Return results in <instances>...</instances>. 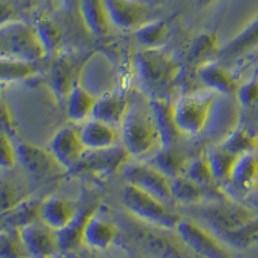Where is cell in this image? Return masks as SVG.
<instances>
[{
	"label": "cell",
	"instance_id": "e0dca14e",
	"mask_svg": "<svg viewBox=\"0 0 258 258\" xmlns=\"http://www.w3.org/2000/svg\"><path fill=\"white\" fill-rule=\"evenodd\" d=\"M40 218L49 229L63 230L73 222L74 209L68 200L48 197L41 203Z\"/></svg>",
	"mask_w": 258,
	"mask_h": 258
},
{
	"label": "cell",
	"instance_id": "4316f807",
	"mask_svg": "<svg viewBox=\"0 0 258 258\" xmlns=\"http://www.w3.org/2000/svg\"><path fill=\"white\" fill-rule=\"evenodd\" d=\"M218 36L213 32H204L200 34L198 38L194 39L191 44L190 50H188V59L195 64H204L207 63L208 58H211L213 53L220 52L218 49Z\"/></svg>",
	"mask_w": 258,
	"mask_h": 258
},
{
	"label": "cell",
	"instance_id": "cb8c5ba5",
	"mask_svg": "<svg viewBox=\"0 0 258 258\" xmlns=\"http://www.w3.org/2000/svg\"><path fill=\"white\" fill-rule=\"evenodd\" d=\"M169 32V24L165 20L145 22L135 30L137 41L144 48H159L163 45Z\"/></svg>",
	"mask_w": 258,
	"mask_h": 258
},
{
	"label": "cell",
	"instance_id": "ba28073f",
	"mask_svg": "<svg viewBox=\"0 0 258 258\" xmlns=\"http://www.w3.org/2000/svg\"><path fill=\"white\" fill-rule=\"evenodd\" d=\"M48 150L63 169L73 172L87 151L80 137V131L74 125H64L58 129L50 138Z\"/></svg>",
	"mask_w": 258,
	"mask_h": 258
},
{
	"label": "cell",
	"instance_id": "3957f363",
	"mask_svg": "<svg viewBox=\"0 0 258 258\" xmlns=\"http://www.w3.org/2000/svg\"><path fill=\"white\" fill-rule=\"evenodd\" d=\"M0 49L3 57L34 62L48 54L35 27L22 21H9L2 25Z\"/></svg>",
	"mask_w": 258,
	"mask_h": 258
},
{
	"label": "cell",
	"instance_id": "603a6c76",
	"mask_svg": "<svg viewBox=\"0 0 258 258\" xmlns=\"http://www.w3.org/2000/svg\"><path fill=\"white\" fill-rule=\"evenodd\" d=\"M115 236V227L114 225L101 216L97 211H94L88 218L84 226L83 231V239H84L89 245L103 246L109 245Z\"/></svg>",
	"mask_w": 258,
	"mask_h": 258
},
{
	"label": "cell",
	"instance_id": "44dd1931",
	"mask_svg": "<svg viewBox=\"0 0 258 258\" xmlns=\"http://www.w3.org/2000/svg\"><path fill=\"white\" fill-rule=\"evenodd\" d=\"M209 217L223 227H241L253 221L252 212L248 208L234 203H225L221 206H214L207 211Z\"/></svg>",
	"mask_w": 258,
	"mask_h": 258
},
{
	"label": "cell",
	"instance_id": "f546056e",
	"mask_svg": "<svg viewBox=\"0 0 258 258\" xmlns=\"http://www.w3.org/2000/svg\"><path fill=\"white\" fill-rule=\"evenodd\" d=\"M209 161H211L212 170H213L216 182H229L231 176L232 168L238 160L239 156L229 153L227 150L218 146L213 151L208 154Z\"/></svg>",
	"mask_w": 258,
	"mask_h": 258
},
{
	"label": "cell",
	"instance_id": "8992f818",
	"mask_svg": "<svg viewBox=\"0 0 258 258\" xmlns=\"http://www.w3.org/2000/svg\"><path fill=\"white\" fill-rule=\"evenodd\" d=\"M123 176L128 183L151 194L164 203L172 200L170 178L150 163H128L123 168Z\"/></svg>",
	"mask_w": 258,
	"mask_h": 258
},
{
	"label": "cell",
	"instance_id": "1f68e13d",
	"mask_svg": "<svg viewBox=\"0 0 258 258\" xmlns=\"http://www.w3.org/2000/svg\"><path fill=\"white\" fill-rule=\"evenodd\" d=\"M39 39L44 45L47 53L58 49L61 43V30L53 20L47 16H40L34 25Z\"/></svg>",
	"mask_w": 258,
	"mask_h": 258
},
{
	"label": "cell",
	"instance_id": "e575fe53",
	"mask_svg": "<svg viewBox=\"0 0 258 258\" xmlns=\"http://www.w3.org/2000/svg\"><path fill=\"white\" fill-rule=\"evenodd\" d=\"M2 199H3V211H6L7 203H9V209H12L17 204L16 192L13 190L12 185H7L4 182L3 186H2Z\"/></svg>",
	"mask_w": 258,
	"mask_h": 258
},
{
	"label": "cell",
	"instance_id": "9c48e42d",
	"mask_svg": "<svg viewBox=\"0 0 258 258\" xmlns=\"http://www.w3.org/2000/svg\"><path fill=\"white\" fill-rule=\"evenodd\" d=\"M111 25L119 29H138L146 22L149 7L140 0H103Z\"/></svg>",
	"mask_w": 258,
	"mask_h": 258
},
{
	"label": "cell",
	"instance_id": "484cf974",
	"mask_svg": "<svg viewBox=\"0 0 258 258\" xmlns=\"http://www.w3.org/2000/svg\"><path fill=\"white\" fill-rule=\"evenodd\" d=\"M38 73V66L34 61L11 58L2 56V82H18L26 80Z\"/></svg>",
	"mask_w": 258,
	"mask_h": 258
},
{
	"label": "cell",
	"instance_id": "ac0fdd59",
	"mask_svg": "<svg viewBox=\"0 0 258 258\" xmlns=\"http://www.w3.org/2000/svg\"><path fill=\"white\" fill-rule=\"evenodd\" d=\"M79 12L85 27L91 34L98 38L109 34L111 22L106 12L103 0H79Z\"/></svg>",
	"mask_w": 258,
	"mask_h": 258
},
{
	"label": "cell",
	"instance_id": "7c38bea8",
	"mask_svg": "<svg viewBox=\"0 0 258 258\" xmlns=\"http://www.w3.org/2000/svg\"><path fill=\"white\" fill-rule=\"evenodd\" d=\"M80 137L87 150L110 149L119 145L120 135L117 133L116 126L89 117L79 128Z\"/></svg>",
	"mask_w": 258,
	"mask_h": 258
},
{
	"label": "cell",
	"instance_id": "4dcf8cb0",
	"mask_svg": "<svg viewBox=\"0 0 258 258\" xmlns=\"http://www.w3.org/2000/svg\"><path fill=\"white\" fill-rule=\"evenodd\" d=\"M185 176L199 183L203 187L211 186L213 182H216L208 154H200L197 158L188 160Z\"/></svg>",
	"mask_w": 258,
	"mask_h": 258
},
{
	"label": "cell",
	"instance_id": "4fadbf2b",
	"mask_svg": "<svg viewBox=\"0 0 258 258\" xmlns=\"http://www.w3.org/2000/svg\"><path fill=\"white\" fill-rule=\"evenodd\" d=\"M126 111H128V106H126L125 97L117 92H110L97 98L92 117L110 125L117 126L121 125Z\"/></svg>",
	"mask_w": 258,
	"mask_h": 258
},
{
	"label": "cell",
	"instance_id": "836d02e7",
	"mask_svg": "<svg viewBox=\"0 0 258 258\" xmlns=\"http://www.w3.org/2000/svg\"><path fill=\"white\" fill-rule=\"evenodd\" d=\"M18 163L17 149L11 142V136L2 131L0 136V164L3 169H13Z\"/></svg>",
	"mask_w": 258,
	"mask_h": 258
},
{
	"label": "cell",
	"instance_id": "d590c367",
	"mask_svg": "<svg viewBox=\"0 0 258 258\" xmlns=\"http://www.w3.org/2000/svg\"><path fill=\"white\" fill-rule=\"evenodd\" d=\"M216 0H195V3H197V6L199 7V8H207V7H209L211 4H213Z\"/></svg>",
	"mask_w": 258,
	"mask_h": 258
},
{
	"label": "cell",
	"instance_id": "6da1fadb",
	"mask_svg": "<svg viewBox=\"0 0 258 258\" xmlns=\"http://www.w3.org/2000/svg\"><path fill=\"white\" fill-rule=\"evenodd\" d=\"M120 128L121 144L132 158H140L161 149L160 135L151 110L149 112L140 105L129 107Z\"/></svg>",
	"mask_w": 258,
	"mask_h": 258
},
{
	"label": "cell",
	"instance_id": "52a82bcc",
	"mask_svg": "<svg viewBox=\"0 0 258 258\" xmlns=\"http://www.w3.org/2000/svg\"><path fill=\"white\" fill-rule=\"evenodd\" d=\"M132 158L123 144L110 149L87 150L80 160L79 165L74 172H87L96 176H110L123 169Z\"/></svg>",
	"mask_w": 258,
	"mask_h": 258
},
{
	"label": "cell",
	"instance_id": "277c9868",
	"mask_svg": "<svg viewBox=\"0 0 258 258\" xmlns=\"http://www.w3.org/2000/svg\"><path fill=\"white\" fill-rule=\"evenodd\" d=\"M214 94L209 92L188 93L174 102V117L181 133L199 135L208 123Z\"/></svg>",
	"mask_w": 258,
	"mask_h": 258
},
{
	"label": "cell",
	"instance_id": "5bb4252c",
	"mask_svg": "<svg viewBox=\"0 0 258 258\" xmlns=\"http://www.w3.org/2000/svg\"><path fill=\"white\" fill-rule=\"evenodd\" d=\"M229 182L235 190L248 192L258 186V154L240 155L232 168Z\"/></svg>",
	"mask_w": 258,
	"mask_h": 258
},
{
	"label": "cell",
	"instance_id": "7402d4cb",
	"mask_svg": "<svg viewBox=\"0 0 258 258\" xmlns=\"http://www.w3.org/2000/svg\"><path fill=\"white\" fill-rule=\"evenodd\" d=\"M187 161L174 147H161L154 153L149 163L172 179L185 174Z\"/></svg>",
	"mask_w": 258,
	"mask_h": 258
},
{
	"label": "cell",
	"instance_id": "5b68a950",
	"mask_svg": "<svg viewBox=\"0 0 258 258\" xmlns=\"http://www.w3.org/2000/svg\"><path fill=\"white\" fill-rule=\"evenodd\" d=\"M123 203L129 211L144 220L168 227L178 222V217L168 211L167 207L163 204V200L131 183H126L123 190Z\"/></svg>",
	"mask_w": 258,
	"mask_h": 258
},
{
	"label": "cell",
	"instance_id": "f1b7e54d",
	"mask_svg": "<svg viewBox=\"0 0 258 258\" xmlns=\"http://www.w3.org/2000/svg\"><path fill=\"white\" fill-rule=\"evenodd\" d=\"M21 236H22L25 245L29 246L30 250H34L36 253L49 252L54 245L52 234L45 227L38 226L35 223L25 226Z\"/></svg>",
	"mask_w": 258,
	"mask_h": 258
},
{
	"label": "cell",
	"instance_id": "9a60e30c",
	"mask_svg": "<svg viewBox=\"0 0 258 258\" xmlns=\"http://www.w3.org/2000/svg\"><path fill=\"white\" fill-rule=\"evenodd\" d=\"M199 78L209 91L223 94L236 93L239 85L229 71L216 62H207L199 68Z\"/></svg>",
	"mask_w": 258,
	"mask_h": 258
},
{
	"label": "cell",
	"instance_id": "8fae6325",
	"mask_svg": "<svg viewBox=\"0 0 258 258\" xmlns=\"http://www.w3.org/2000/svg\"><path fill=\"white\" fill-rule=\"evenodd\" d=\"M150 110L153 112L156 128L160 135L161 147H174V144L182 135L174 117V103L156 97L150 102Z\"/></svg>",
	"mask_w": 258,
	"mask_h": 258
},
{
	"label": "cell",
	"instance_id": "d6986e66",
	"mask_svg": "<svg viewBox=\"0 0 258 258\" xmlns=\"http://www.w3.org/2000/svg\"><path fill=\"white\" fill-rule=\"evenodd\" d=\"M96 102L97 97H94L84 87L77 83L64 101L66 114L69 119L73 121L88 120L89 117H92Z\"/></svg>",
	"mask_w": 258,
	"mask_h": 258
},
{
	"label": "cell",
	"instance_id": "83f0119b",
	"mask_svg": "<svg viewBox=\"0 0 258 258\" xmlns=\"http://www.w3.org/2000/svg\"><path fill=\"white\" fill-rule=\"evenodd\" d=\"M220 146L234 155L240 156L248 153H255L258 150V140L245 128H238Z\"/></svg>",
	"mask_w": 258,
	"mask_h": 258
},
{
	"label": "cell",
	"instance_id": "2e32d148",
	"mask_svg": "<svg viewBox=\"0 0 258 258\" xmlns=\"http://www.w3.org/2000/svg\"><path fill=\"white\" fill-rule=\"evenodd\" d=\"M258 48V18L244 27L238 35L234 36L218 52V57L223 61H232Z\"/></svg>",
	"mask_w": 258,
	"mask_h": 258
},
{
	"label": "cell",
	"instance_id": "74e56055",
	"mask_svg": "<svg viewBox=\"0 0 258 258\" xmlns=\"http://www.w3.org/2000/svg\"><path fill=\"white\" fill-rule=\"evenodd\" d=\"M257 154H258V150H257Z\"/></svg>",
	"mask_w": 258,
	"mask_h": 258
},
{
	"label": "cell",
	"instance_id": "8d00e7d4",
	"mask_svg": "<svg viewBox=\"0 0 258 258\" xmlns=\"http://www.w3.org/2000/svg\"><path fill=\"white\" fill-rule=\"evenodd\" d=\"M140 2H142V3L147 4V3H149V2H151V0H140ZM153 2H158V0H153Z\"/></svg>",
	"mask_w": 258,
	"mask_h": 258
},
{
	"label": "cell",
	"instance_id": "d4e9b609",
	"mask_svg": "<svg viewBox=\"0 0 258 258\" xmlns=\"http://www.w3.org/2000/svg\"><path fill=\"white\" fill-rule=\"evenodd\" d=\"M170 187H172V200H176L182 204L199 203L204 197V188H206L185 174L170 179Z\"/></svg>",
	"mask_w": 258,
	"mask_h": 258
},
{
	"label": "cell",
	"instance_id": "7a4b0ae2",
	"mask_svg": "<svg viewBox=\"0 0 258 258\" xmlns=\"http://www.w3.org/2000/svg\"><path fill=\"white\" fill-rule=\"evenodd\" d=\"M140 79L149 89L165 88L181 74L182 66L170 53L159 48H144L136 54Z\"/></svg>",
	"mask_w": 258,
	"mask_h": 258
},
{
	"label": "cell",
	"instance_id": "30bf717a",
	"mask_svg": "<svg viewBox=\"0 0 258 258\" xmlns=\"http://www.w3.org/2000/svg\"><path fill=\"white\" fill-rule=\"evenodd\" d=\"M16 149H17L18 163H21L27 173L31 174L32 177L44 178L50 176L57 167H61L49 150L40 149L26 142L18 144Z\"/></svg>",
	"mask_w": 258,
	"mask_h": 258
},
{
	"label": "cell",
	"instance_id": "d6a6232c",
	"mask_svg": "<svg viewBox=\"0 0 258 258\" xmlns=\"http://www.w3.org/2000/svg\"><path fill=\"white\" fill-rule=\"evenodd\" d=\"M236 97L239 103L245 109H252L258 105V73H255L248 82L239 85Z\"/></svg>",
	"mask_w": 258,
	"mask_h": 258
},
{
	"label": "cell",
	"instance_id": "ffe728a7",
	"mask_svg": "<svg viewBox=\"0 0 258 258\" xmlns=\"http://www.w3.org/2000/svg\"><path fill=\"white\" fill-rule=\"evenodd\" d=\"M74 77H75L74 64L69 58L57 59L50 68L48 84L58 101H62L63 103L74 85L77 84V82H74Z\"/></svg>",
	"mask_w": 258,
	"mask_h": 258
}]
</instances>
